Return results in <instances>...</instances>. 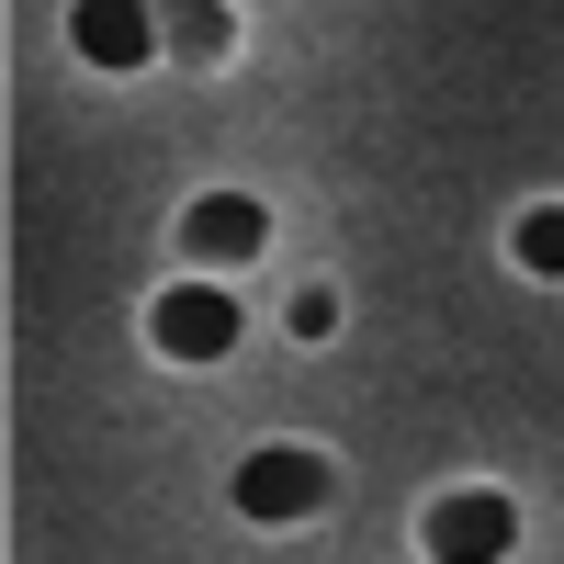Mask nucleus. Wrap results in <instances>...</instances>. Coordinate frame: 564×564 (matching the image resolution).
<instances>
[{
    "label": "nucleus",
    "mask_w": 564,
    "mask_h": 564,
    "mask_svg": "<svg viewBox=\"0 0 564 564\" xmlns=\"http://www.w3.org/2000/svg\"><path fill=\"white\" fill-rule=\"evenodd\" d=\"M148 339L170 361H226L238 350V294H226V282H170V294L148 305Z\"/></svg>",
    "instance_id": "obj_1"
},
{
    "label": "nucleus",
    "mask_w": 564,
    "mask_h": 564,
    "mask_svg": "<svg viewBox=\"0 0 564 564\" xmlns=\"http://www.w3.org/2000/svg\"><path fill=\"white\" fill-rule=\"evenodd\" d=\"M508 542H520V508L486 497V486H463V497L430 508V564H497Z\"/></svg>",
    "instance_id": "obj_2"
},
{
    "label": "nucleus",
    "mask_w": 564,
    "mask_h": 564,
    "mask_svg": "<svg viewBox=\"0 0 564 564\" xmlns=\"http://www.w3.org/2000/svg\"><path fill=\"white\" fill-rule=\"evenodd\" d=\"M238 508L249 520H316L327 508V463L316 452H249L238 463Z\"/></svg>",
    "instance_id": "obj_3"
},
{
    "label": "nucleus",
    "mask_w": 564,
    "mask_h": 564,
    "mask_svg": "<svg viewBox=\"0 0 564 564\" xmlns=\"http://www.w3.org/2000/svg\"><path fill=\"white\" fill-rule=\"evenodd\" d=\"M68 34H79L90 68H148L159 57V12H148V0H79Z\"/></svg>",
    "instance_id": "obj_4"
},
{
    "label": "nucleus",
    "mask_w": 564,
    "mask_h": 564,
    "mask_svg": "<svg viewBox=\"0 0 564 564\" xmlns=\"http://www.w3.org/2000/svg\"><path fill=\"white\" fill-rule=\"evenodd\" d=\"M181 249L215 260V271H226V260H260V249H271V215H260L249 193H204L193 215H181Z\"/></svg>",
    "instance_id": "obj_5"
},
{
    "label": "nucleus",
    "mask_w": 564,
    "mask_h": 564,
    "mask_svg": "<svg viewBox=\"0 0 564 564\" xmlns=\"http://www.w3.org/2000/svg\"><path fill=\"white\" fill-rule=\"evenodd\" d=\"M520 271H542V282H564V204H542V215H520Z\"/></svg>",
    "instance_id": "obj_6"
},
{
    "label": "nucleus",
    "mask_w": 564,
    "mask_h": 564,
    "mask_svg": "<svg viewBox=\"0 0 564 564\" xmlns=\"http://www.w3.org/2000/svg\"><path fill=\"white\" fill-rule=\"evenodd\" d=\"M327 327H339V294H327V282H305V294H294V339H327Z\"/></svg>",
    "instance_id": "obj_7"
},
{
    "label": "nucleus",
    "mask_w": 564,
    "mask_h": 564,
    "mask_svg": "<svg viewBox=\"0 0 564 564\" xmlns=\"http://www.w3.org/2000/svg\"><path fill=\"white\" fill-rule=\"evenodd\" d=\"M181 57H226V12H193V23H181Z\"/></svg>",
    "instance_id": "obj_8"
},
{
    "label": "nucleus",
    "mask_w": 564,
    "mask_h": 564,
    "mask_svg": "<svg viewBox=\"0 0 564 564\" xmlns=\"http://www.w3.org/2000/svg\"><path fill=\"white\" fill-rule=\"evenodd\" d=\"M193 12H215V0H170V23H193Z\"/></svg>",
    "instance_id": "obj_9"
}]
</instances>
